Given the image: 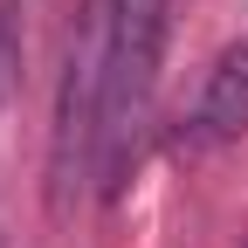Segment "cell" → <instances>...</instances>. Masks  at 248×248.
I'll return each instance as SVG.
<instances>
[{"instance_id":"obj_1","label":"cell","mask_w":248,"mask_h":248,"mask_svg":"<svg viewBox=\"0 0 248 248\" xmlns=\"http://www.w3.org/2000/svg\"><path fill=\"white\" fill-rule=\"evenodd\" d=\"M172 0H104V117H97V193L117 200L145 145L159 97Z\"/></svg>"},{"instance_id":"obj_5","label":"cell","mask_w":248,"mask_h":248,"mask_svg":"<svg viewBox=\"0 0 248 248\" xmlns=\"http://www.w3.org/2000/svg\"><path fill=\"white\" fill-rule=\"evenodd\" d=\"M0 248H7V241H0Z\"/></svg>"},{"instance_id":"obj_3","label":"cell","mask_w":248,"mask_h":248,"mask_svg":"<svg viewBox=\"0 0 248 248\" xmlns=\"http://www.w3.org/2000/svg\"><path fill=\"white\" fill-rule=\"evenodd\" d=\"M193 138H200V145H234V138H248V42L221 48V62L207 69L200 110H193Z\"/></svg>"},{"instance_id":"obj_4","label":"cell","mask_w":248,"mask_h":248,"mask_svg":"<svg viewBox=\"0 0 248 248\" xmlns=\"http://www.w3.org/2000/svg\"><path fill=\"white\" fill-rule=\"evenodd\" d=\"M21 76V0H0V97Z\"/></svg>"},{"instance_id":"obj_2","label":"cell","mask_w":248,"mask_h":248,"mask_svg":"<svg viewBox=\"0 0 248 248\" xmlns=\"http://www.w3.org/2000/svg\"><path fill=\"white\" fill-rule=\"evenodd\" d=\"M97 117H104V7L76 14L55 83V124H48V207L69 214L76 186L97 179Z\"/></svg>"}]
</instances>
